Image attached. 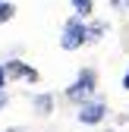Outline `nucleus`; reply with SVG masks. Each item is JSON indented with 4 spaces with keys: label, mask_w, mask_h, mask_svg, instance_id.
Here are the masks:
<instances>
[{
    "label": "nucleus",
    "mask_w": 129,
    "mask_h": 132,
    "mask_svg": "<svg viewBox=\"0 0 129 132\" xmlns=\"http://www.w3.org/2000/svg\"><path fill=\"white\" fill-rule=\"evenodd\" d=\"M3 104H6V97H3V94H0V107H3Z\"/></svg>",
    "instance_id": "10"
},
{
    "label": "nucleus",
    "mask_w": 129,
    "mask_h": 132,
    "mask_svg": "<svg viewBox=\"0 0 129 132\" xmlns=\"http://www.w3.org/2000/svg\"><path fill=\"white\" fill-rule=\"evenodd\" d=\"M3 82H6V69L0 66V91H3Z\"/></svg>",
    "instance_id": "8"
},
{
    "label": "nucleus",
    "mask_w": 129,
    "mask_h": 132,
    "mask_svg": "<svg viewBox=\"0 0 129 132\" xmlns=\"http://www.w3.org/2000/svg\"><path fill=\"white\" fill-rule=\"evenodd\" d=\"M123 88H129V72H126V79H123Z\"/></svg>",
    "instance_id": "9"
},
{
    "label": "nucleus",
    "mask_w": 129,
    "mask_h": 132,
    "mask_svg": "<svg viewBox=\"0 0 129 132\" xmlns=\"http://www.w3.org/2000/svg\"><path fill=\"white\" fill-rule=\"evenodd\" d=\"M88 41V28L82 25V16H72V19L63 25V35H60V47L63 51H76Z\"/></svg>",
    "instance_id": "1"
},
{
    "label": "nucleus",
    "mask_w": 129,
    "mask_h": 132,
    "mask_svg": "<svg viewBox=\"0 0 129 132\" xmlns=\"http://www.w3.org/2000/svg\"><path fill=\"white\" fill-rule=\"evenodd\" d=\"M72 6H76L79 16H91V10H94V6H91V0H72Z\"/></svg>",
    "instance_id": "6"
},
{
    "label": "nucleus",
    "mask_w": 129,
    "mask_h": 132,
    "mask_svg": "<svg viewBox=\"0 0 129 132\" xmlns=\"http://www.w3.org/2000/svg\"><path fill=\"white\" fill-rule=\"evenodd\" d=\"M104 117H107V107H104V104H85L82 110H79V123H85V126L101 123Z\"/></svg>",
    "instance_id": "3"
},
{
    "label": "nucleus",
    "mask_w": 129,
    "mask_h": 132,
    "mask_svg": "<svg viewBox=\"0 0 129 132\" xmlns=\"http://www.w3.org/2000/svg\"><path fill=\"white\" fill-rule=\"evenodd\" d=\"M126 3H129V0H126Z\"/></svg>",
    "instance_id": "11"
},
{
    "label": "nucleus",
    "mask_w": 129,
    "mask_h": 132,
    "mask_svg": "<svg viewBox=\"0 0 129 132\" xmlns=\"http://www.w3.org/2000/svg\"><path fill=\"white\" fill-rule=\"evenodd\" d=\"M35 107H38V110H44V113H47V110H51V107H54V104H51V97H38V101H35Z\"/></svg>",
    "instance_id": "7"
},
{
    "label": "nucleus",
    "mask_w": 129,
    "mask_h": 132,
    "mask_svg": "<svg viewBox=\"0 0 129 132\" xmlns=\"http://www.w3.org/2000/svg\"><path fill=\"white\" fill-rule=\"evenodd\" d=\"M16 16V6L10 3V0H0V22H10Z\"/></svg>",
    "instance_id": "5"
},
{
    "label": "nucleus",
    "mask_w": 129,
    "mask_h": 132,
    "mask_svg": "<svg viewBox=\"0 0 129 132\" xmlns=\"http://www.w3.org/2000/svg\"><path fill=\"white\" fill-rule=\"evenodd\" d=\"M6 72H10V76H22V79H35V69H28V66L19 63V60H13V63L6 66Z\"/></svg>",
    "instance_id": "4"
},
{
    "label": "nucleus",
    "mask_w": 129,
    "mask_h": 132,
    "mask_svg": "<svg viewBox=\"0 0 129 132\" xmlns=\"http://www.w3.org/2000/svg\"><path fill=\"white\" fill-rule=\"evenodd\" d=\"M94 82H98V76H94L91 69H82V72H79V79L66 88V97H69V101H79V104L88 101V97L94 94Z\"/></svg>",
    "instance_id": "2"
}]
</instances>
